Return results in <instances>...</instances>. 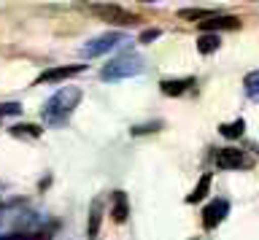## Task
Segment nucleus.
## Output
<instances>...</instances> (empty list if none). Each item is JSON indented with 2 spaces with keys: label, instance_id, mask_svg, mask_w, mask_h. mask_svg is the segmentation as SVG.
<instances>
[{
  "label": "nucleus",
  "instance_id": "1",
  "mask_svg": "<svg viewBox=\"0 0 259 240\" xmlns=\"http://www.w3.org/2000/svg\"><path fill=\"white\" fill-rule=\"evenodd\" d=\"M81 100V89H60L52 100L46 103L44 108V122L52 124V127H60L68 122V116L73 114L76 103Z\"/></svg>",
  "mask_w": 259,
  "mask_h": 240
},
{
  "label": "nucleus",
  "instance_id": "2",
  "mask_svg": "<svg viewBox=\"0 0 259 240\" xmlns=\"http://www.w3.org/2000/svg\"><path fill=\"white\" fill-rule=\"evenodd\" d=\"M92 11H95L100 19L111 22V25H116V27H133L135 22H138L135 14L124 11L121 6H92Z\"/></svg>",
  "mask_w": 259,
  "mask_h": 240
},
{
  "label": "nucleus",
  "instance_id": "3",
  "mask_svg": "<svg viewBox=\"0 0 259 240\" xmlns=\"http://www.w3.org/2000/svg\"><path fill=\"white\" fill-rule=\"evenodd\" d=\"M87 65H65V68H52V70H44L38 76L35 84H54V81H65V78H73L78 73H84Z\"/></svg>",
  "mask_w": 259,
  "mask_h": 240
},
{
  "label": "nucleus",
  "instance_id": "4",
  "mask_svg": "<svg viewBox=\"0 0 259 240\" xmlns=\"http://www.w3.org/2000/svg\"><path fill=\"white\" fill-rule=\"evenodd\" d=\"M227 211H230V203H227V200H216V203H210L205 211H202V227H205V229L219 227L222 219L227 216Z\"/></svg>",
  "mask_w": 259,
  "mask_h": 240
},
{
  "label": "nucleus",
  "instance_id": "5",
  "mask_svg": "<svg viewBox=\"0 0 259 240\" xmlns=\"http://www.w3.org/2000/svg\"><path fill=\"white\" fill-rule=\"evenodd\" d=\"M216 165L224 167V170H230V167H243L248 162H246V157H243V151H238V149H219L216 151Z\"/></svg>",
  "mask_w": 259,
  "mask_h": 240
},
{
  "label": "nucleus",
  "instance_id": "6",
  "mask_svg": "<svg viewBox=\"0 0 259 240\" xmlns=\"http://www.w3.org/2000/svg\"><path fill=\"white\" fill-rule=\"evenodd\" d=\"M238 27H240L238 17H213L200 25V30H205V33H213V30H238Z\"/></svg>",
  "mask_w": 259,
  "mask_h": 240
},
{
  "label": "nucleus",
  "instance_id": "7",
  "mask_svg": "<svg viewBox=\"0 0 259 240\" xmlns=\"http://www.w3.org/2000/svg\"><path fill=\"white\" fill-rule=\"evenodd\" d=\"M121 41V35H103V38H97V41H92V46H87L84 54L87 57H97V54H103L105 49H111V46H116Z\"/></svg>",
  "mask_w": 259,
  "mask_h": 240
},
{
  "label": "nucleus",
  "instance_id": "8",
  "mask_svg": "<svg viewBox=\"0 0 259 240\" xmlns=\"http://www.w3.org/2000/svg\"><path fill=\"white\" fill-rule=\"evenodd\" d=\"M178 17H181V19H189V22H197V25H202V22H208V19L219 17V11H213V9H181V11H178Z\"/></svg>",
  "mask_w": 259,
  "mask_h": 240
},
{
  "label": "nucleus",
  "instance_id": "9",
  "mask_svg": "<svg viewBox=\"0 0 259 240\" xmlns=\"http://www.w3.org/2000/svg\"><path fill=\"white\" fill-rule=\"evenodd\" d=\"M133 60L130 57L127 60H113L111 65L103 70V78H119V76H127V73H138V68H127V62H133Z\"/></svg>",
  "mask_w": 259,
  "mask_h": 240
},
{
  "label": "nucleus",
  "instance_id": "10",
  "mask_svg": "<svg viewBox=\"0 0 259 240\" xmlns=\"http://www.w3.org/2000/svg\"><path fill=\"white\" fill-rule=\"evenodd\" d=\"M111 216H113V221H127V216H130V208H127V197H124V191H116L113 195V211H111Z\"/></svg>",
  "mask_w": 259,
  "mask_h": 240
},
{
  "label": "nucleus",
  "instance_id": "11",
  "mask_svg": "<svg viewBox=\"0 0 259 240\" xmlns=\"http://www.w3.org/2000/svg\"><path fill=\"white\" fill-rule=\"evenodd\" d=\"M194 84V78H178V81H162V92L165 94H173V98H178V94H184L189 86Z\"/></svg>",
  "mask_w": 259,
  "mask_h": 240
},
{
  "label": "nucleus",
  "instance_id": "12",
  "mask_svg": "<svg viewBox=\"0 0 259 240\" xmlns=\"http://www.w3.org/2000/svg\"><path fill=\"white\" fill-rule=\"evenodd\" d=\"M208 189H210V173H205V175L200 178V183L192 189V195L186 197V203H202V200H205V195H208Z\"/></svg>",
  "mask_w": 259,
  "mask_h": 240
},
{
  "label": "nucleus",
  "instance_id": "13",
  "mask_svg": "<svg viewBox=\"0 0 259 240\" xmlns=\"http://www.w3.org/2000/svg\"><path fill=\"white\" fill-rule=\"evenodd\" d=\"M216 49H219V35L216 33L200 35V41H197V52L200 54H210V52H216Z\"/></svg>",
  "mask_w": 259,
  "mask_h": 240
},
{
  "label": "nucleus",
  "instance_id": "14",
  "mask_svg": "<svg viewBox=\"0 0 259 240\" xmlns=\"http://www.w3.org/2000/svg\"><path fill=\"white\" fill-rule=\"evenodd\" d=\"M100 216H103V203L97 200L92 205V213H89V237H97V232H100Z\"/></svg>",
  "mask_w": 259,
  "mask_h": 240
},
{
  "label": "nucleus",
  "instance_id": "15",
  "mask_svg": "<svg viewBox=\"0 0 259 240\" xmlns=\"http://www.w3.org/2000/svg\"><path fill=\"white\" fill-rule=\"evenodd\" d=\"M11 135H14V138H38L40 130H38V127H32V124H14Z\"/></svg>",
  "mask_w": 259,
  "mask_h": 240
},
{
  "label": "nucleus",
  "instance_id": "16",
  "mask_svg": "<svg viewBox=\"0 0 259 240\" xmlns=\"http://www.w3.org/2000/svg\"><path fill=\"white\" fill-rule=\"evenodd\" d=\"M222 135H224V138H240V135H243V119H238V122H232V124H224Z\"/></svg>",
  "mask_w": 259,
  "mask_h": 240
},
{
  "label": "nucleus",
  "instance_id": "17",
  "mask_svg": "<svg viewBox=\"0 0 259 240\" xmlns=\"http://www.w3.org/2000/svg\"><path fill=\"white\" fill-rule=\"evenodd\" d=\"M22 111V106L19 103H3V106H0V116H8V114H19Z\"/></svg>",
  "mask_w": 259,
  "mask_h": 240
},
{
  "label": "nucleus",
  "instance_id": "18",
  "mask_svg": "<svg viewBox=\"0 0 259 240\" xmlns=\"http://www.w3.org/2000/svg\"><path fill=\"white\" fill-rule=\"evenodd\" d=\"M154 38H159V30H146V33L141 35V41L149 43V41H154Z\"/></svg>",
  "mask_w": 259,
  "mask_h": 240
}]
</instances>
